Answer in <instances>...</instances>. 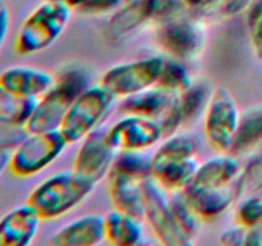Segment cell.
<instances>
[{
	"mask_svg": "<svg viewBox=\"0 0 262 246\" xmlns=\"http://www.w3.org/2000/svg\"><path fill=\"white\" fill-rule=\"evenodd\" d=\"M92 76L81 67H68L55 77L48 92L37 100L33 114L26 123L28 132L60 130L74 100L91 86Z\"/></svg>",
	"mask_w": 262,
	"mask_h": 246,
	"instance_id": "1",
	"label": "cell"
},
{
	"mask_svg": "<svg viewBox=\"0 0 262 246\" xmlns=\"http://www.w3.org/2000/svg\"><path fill=\"white\" fill-rule=\"evenodd\" d=\"M96 184L72 171L56 172L33 189L27 202L42 220H53L68 214L81 205Z\"/></svg>",
	"mask_w": 262,
	"mask_h": 246,
	"instance_id": "2",
	"label": "cell"
},
{
	"mask_svg": "<svg viewBox=\"0 0 262 246\" xmlns=\"http://www.w3.org/2000/svg\"><path fill=\"white\" fill-rule=\"evenodd\" d=\"M71 18V7L60 2L45 0L22 23L15 40V49L22 55L46 50L63 35Z\"/></svg>",
	"mask_w": 262,
	"mask_h": 246,
	"instance_id": "3",
	"label": "cell"
},
{
	"mask_svg": "<svg viewBox=\"0 0 262 246\" xmlns=\"http://www.w3.org/2000/svg\"><path fill=\"white\" fill-rule=\"evenodd\" d=\"M118 97L104 85L87 87L72 104L60 131L69 144L81 142L87 135L101 127L114 110Z\"/></svg>",
	"mask_w": 262,
	"mask_h": 246,
	"instance_id": "4",
	"label": "cell"
},
{
	"mask_svg": "<svg viewBox=\"0 0 262 246\" xmlns=\"http://www.w3.org/2000/svg\"><path fill=\"white\" fill-rule=\"evenodd\" d=\"M69 142L60 130L30 132L12 151L9 168L17 177L27 178L45 171L61 154Z\"/></svg>",
	"mask_w": 262,
	"mask_h": 246,
	"instance_id": "5",
	"label": "cell"
},
{
	"mask_svg": "<svg viewBox=\"0 0 262 246\" xmlns=\"http://www.w3.org/2000/svg\"><path fill=\"white\" fill-rule=\"evenodd\" d=\"M239 119L241 110L232 92L224 86L214 89L204 114V131L215 153H230Z\"/></svg>",
	"mask_w": 262,
	"mask_h": 246,
	"instance_id": "6",
	"label": "cell"
},
{
	"mask_svg": "<svg viewBox=\"0 0 262 246\" xmlns=\"http://www.w3.org/2000/svg\"><path fill=\"white\" fill-rule=\"evenodd\" d=\"M156 41L168 58L187 63L196 60L204 53L207 33L201 23L181 14L159 23Z\"/></svg>",
	"mask_w": 262,
	"mask_h": 246,
	"instance_id": "7",
	"label": "cell"
},
{
	"mask_svg": "<svg viewBox=\"0 0 262 246\" xmlns=\"http://www.w3.org/2000/svg\"><path fill=\"white\" fill-rule=\"evenodd\" d=\"M164 60V56L155 55L117 64L102 74L100 84L118 99H124L158 85Z\"/></svg>",
	"mask_w": 262,
	"mask_h": 246,
	"instance_id": "8",
	"label": "cell"
},
{
	"mask_svg": "<svg viewBox=\"0 0 262 246\" xmlns=\"http://www.w3.org/2000/svg\"><path fill=\"white\" fill-rule=\"evenodd\" d=\"M145 192V217L155 237L168 246H187L194 242L177 224L169 200V192L154 178L147 179Z\"/></svg>",
	"mask_w": 262,
	"mask_h": 246,
	"instance_id": "9",
	"label": "cell"
},
{
	"mask_svg": "<svg viewBox=\"0 0 262 246\" xmlns=\"http://www.w3.org/2000/svg\"><path fill=\"white\" fill-rule=\"evenodd\" d=\"M165 137L158 120L135 114H123L106 130L107 142L117 153L146 151Z\"/></svg>",
	"mask_w": 262,
	"mask_h": 246,
	"instance_id": "10",
	"label": "cell"
},
{
	"mask_svg": "<svg viewBox=\"0 0 262 246\" xmlns=\"http://www.w3.org/2000/svg\"><path fill=\"white\" fill-rule=\"evenodd\" d=\"M106 127L101 126L81 141L73 163V171L96 184L106 178L117 151L106 138Z\"/></svg>",
	"mask_w": 262,
	"mask_h": 246,
	"instance_id": "11",
	"label": "cell"
},
{
	"mask_svg": "<svg viewBox=\"0 0 262 246\" xmlns=\"http://www.w3.org/2000/svg\"><path fill=\"white\" fill-rule=\"evenodd\" d=\"M243 166L232 153H216L200 163L196 176L188 187L192 189H223L241 179ZM187 187V189H188Z\"/></svg>",
	"mask_w": 262,
	"mask_h": 246,
	"instance_id": "12",
	"label": "cell"
},
{
	"mask_svg": "<svg viewBox=\"0 0 262 246\" xmlns=\"http://www.w3.org/2000/svg\"><path fill=\"white\" fill-rule=\"evenodd\" d=\"M42 218L31 204L19 205L0 219V246H27L40 231Z\"/></svg>",
	"mask_w": 262,
	"mask_h": 246,
	"instance_id": "13",
	"label": "cell"
},
{
	"mask_svg": "<svg viewBox=\"0 0 262 246\" xmlns=\"http://www.w3.org/2000/svg\"><path fill=\"white\" fill-rule=\"evenodd\" d=\"M178 94L155 85L143 91L122 99L119 109L123 114H135L160 122L177 104Z\"/></svg>",
	"mask_w": 262,
	"mask_h": 246,
	"instance_id": "14",
	"label": "cell"
},
{
	"mask_svg": "<svg viewBox=\"0 0 262 246\" xmlns=\"http://www.w3.org/2000/svg\"><path fill=\"white\" fill-rule=\"evenodd\" d=\"M106 240L105 215L84 214L71 220L53 235L49 243L54 246H95Z\"/></svg>",
	"mask_w": 262,
	"mask_h": 246,
	"instance_id": "15",
	"label": "cell"
},
{
	"mask_svg": "<svg viewBox=\"0 0 262 246\" xmlns=\"http://www.w3.org/2000/svg\"><path fill=\"white\" fill-rule=\"evenodd\" d=\"M202 220H211L227 213L242 197L241 179L232 186L223 189H188L184 190Z\"/></svg>",
	"mask_w": 262,
	"mask_h": 246,
	"instance_id": "16",
	"label": "cell"
},
{
	"mask_svg": "<svg viewBox=\"0 0 262 246\" xmlns=\"http://www.w3.org/2000/svg\"><path fill=\"white\" fill-rule=\"evenodd\" d=\"M55 77L45 69L28 66H14L0 74V85L15 94L40 99L50 90Z\"/></svg>",
	"mask_w": 262,
	"mask_h": 246,
	"instance_id": "17",
	"label": "cell"
},
{
	"mask_svg": "<svg viewBox=\"0 0 262 246\" xmlns=\"http://www.w3.org/2000/svg\"><path fill=\"white\" fill-rule=\"evenodd\" d=\"M109 196L114 209L143 219L145 217V182L123 174H107Z\"/></svg>",
	"mask_w": 262,
	"mask_h": 246,
	"instance_id": "18",
	"label": "cell"
},
{
	"mask_svg": "<svg viewBox=\"0 0 262 246\" xmlns=\"http://www.w3.org/2000/svg\"><path fill=\"white\" fill-rule=\"evenodd\" d=\"M199 166L196 156L152 163V178L168 192L184 191L193 181Z\"/></svg>",
	"mask_w": 262,
	"mask_h": 246,
	"instance_id": "19",
	"label": "cell"
},
{
	"mask_svg": "<svg viewBox=\"0 0 262 246\" xmlns=\"http://www.w3.org/2000/svg\"><path fill=\"white\" fill-rule=\"evenodd\" d=\"M106 241L115 246L140 245L145 237L142 219L114 209L105 215Z\"/></svg>",
	"mask_w": 262,
	"mask_h": 246,
	"instance_id": "20",
	"label": "cell"
},
{
	"mask_svg": "<svg viewBox=\"0 0 262 246\" xmlns=\"http://www.w3.org/2000/svg\"><path fill=\"white\" fill-rule=\"evenodd\" d=\"M262 146V104L241 112L237 133L230 153L235 156L250 155Z\"/></svg>",
	"mask_w": 262,
	"mask_h": 246,
	"instance_id": "21",
	"label": "cell"
},
{
	"mask_svg": "<svg viewBox=\"0 0 262 246\" xmlns=\"http://www.w3.org/2000/svg\"><path fill=\"white\" fill-rule=\"evenodd\" d=\"M214 87L207 79H193L184 91L178 94V107L183 126L191 125L204 117Z\"/></svg>",
	"mask_w": 262,
	"mask_h": 246,
	"instance_id": "22",
	"label": "cell"
},
{
	"mask_svg": "<svg viewBox=\"0 0 262 246\" xmlns=\"http://www.w3.org/2000/svg\"><path fill=\"white\" fill-rule=\"evenodd\" d=\"M147 5L145 0H130L113 13L109 20V31L114 37H127L150 23Z\"/></svg>",
	"mask_w": 262,
	"mask_h": 246,
	"instance_id": "23",
	"label": "cell"
},
{
	"mask_svg": "<svg viewBox=\"0 0 262 246\" xmlns=\"http://www.w3.org/2000/svg\"><path fill=\"white\" fill-rule=\"evenodd\" d=\"M165 140L158 146L155 153L151 155L152 163H160L176 159L194 158L199 151V144L196 138L189 133L176 132L164 137Z\"/></svg>",
	"mask_w": 262,
	"mask_h": 246,
	"instance_id": "24",
	"label": "cell"
},
{
	"mask_svg": "<svg viewBox=\"0 0 262 246\" xmlns=\"http://www.w3.org/2000/svg\"><path fill=\"white\" fill-rule=\"evenodd\" d=\"M37 100L15 94L0 85V117L26 125L33 114Z\"/></svg>",
	"mask_w": 262,
	"mask_h": 246,
	"instance_id": "25",
	"label": "cell"
},
{
	"mask_svg": "<svg viewBox=\"0 0 262 246\" xmlns=\"http://www.w3.org/2000/svg\"><path fill=\"white\" fill-rule=\"evenodd\" d=\"M169 200H170V207L177 224L188 237L193 240L200 232L202 218L197 214L184 191L170 192Z\"/></svg>",
	"mask_w": 262,
	"mask_h": 246,
	"instance_id": "26",
	"label": "cell"
},
{
	"mask_svg": "<svg viewBox=\"0 0 262 246\" xmlns=\"http://www.w3.org/2000/svg\"><path fill=\"white\" fill-rule=\"evenodd\" d=\"M189 68L186 61L174 58H165L158 85L176 94H181L193 82Z\"/></svg>",
	"mask_w": 262,
	"mask_h": 246,
	"instance_id": "27",
	"label": "cell"
},
{
	"mask_svg": "<svg viewBox=\"0 0 262 246\" xmlns=\"http://www.w3.org/2000/svg\"><path fill=\"white\" fill-rule=\"evenodd\" d=\"M241 191L242 197L262 191V146L253 151L248 163L243 166L241 173Z\"/></svg>",
	"mask_w": 262,
	"mask_h": 246,
	"instance_id": "28",
	"label": "cell"
},
{
	"mask_svg": "<svg viewBox=\"0 0 262 246\" xmlns=\"http://www.w3.org/2000/svg\"><path fill=\"white\" fill-rule=\"evenodd\" d=\"M235 219L247 228L262 225V191L241 197L235 208Z\"/></svg>",
	"mask_w": 262,
	"mask_h": 246,
	"instance_id": "29",
	"label": "cell"
},
{
	"mask_svg": "<svg viewBox=\"0 0 262 246\" xmlns=\"http://www.w3.org/2000/svg\"><path fill=\"white\" fill-rule=\"evenodd\" d=\"M246 23L253 51L262 59V0H253L246 10Z\"/></svg>",
	"mask_w": 262,
	"mask_h": 246,
	"instance_id": "30",
	"label": "cell"
},
{
	"mask_svg": "<svg viewBox=\"0 0 262 246\" xmlns=\"http://www.w3.org/2000/svg\"><path fill=\"white\" fill-rule=\"evenodd\" d=\"M151 22L161 23L182 14L186 8L183 0H145Z\"/></svg>",
	"mask_w": 262,
	"mask_h": 246,
	"instance_id": "31",
	"label": "cell"
},
{
	"mask_svg": "<svg viewBox=\"0 0 262 246\" xmlns=\"http://www.w3.org/2000/svg\"><path fill=\"white\" fill-rule=\"evenodd\" d=\"M26 125L0 117V149L13 151L28 136Z\"/></svg>",
	"mask_w": 262,
	"mask_h": 246,
	"instance_id": "32",
	"label": "cell"
},
{
	"mask_svg": "<svg viewBox=\"0 0 262 246\" xmlns=\"http://www.w3.org/2000/svg\"><path fill=\"white\" fill-rule=\"evenodd\" d=\"M124 0H89L84 3L79 12L84 14L99 15V14H107V13H115L123 5Z\"/></svg>",
	"mask_w": 262,
	"mask_h": 246,
	"instance_id": "33",
	"label": "cell"
},
{
	"mask_svg": "<svg viewBox=\"0 0 262 246\" xmlns=\"http://www.w3.org/2000/svg\"><path fill=\"white\" fill-rule=\"evenodd\" d=\"M247 231L248 228L245 227L241 223H235V224L230 225V227L225 228L222 233H220V242L224 243L227 246H242L246 245V240H247Z\"/></svg>",
	"mask_w": 262,
	"mask_h": 246,
	"instance_id": "34",
	"label": "cell"
},
{
	"mask_svg": "<svg viewBox=\"0 0 262 246\" xmlns=\"http://www.w3.org/2000/svg\"><path fill=\"white\" fill-rule=\"evenodd\" d=\"M253 0H222L220 12L224 17H234L246 12L252 4Z\"/></svg>",
	"mask_w": 262,
	"mask_h": 246,
	"instance_id": "35",
	"label": "cell"
},
{
	"mask_svg": "<svg viewBox=\"0 0 262 246\" xmlns=\"http://www.w3.org/2000/svg\"><path fill=\"white\" fill-rule=\"evenodd\" d=\"M10 27V12L7 3L4 0H0V50L7 40L8 32Z\"/></svg>",
	"mask_w": 262,
	"mask_h": 246,
	"instance_id": "36",
	"label": "cell"
},
{
	"mask_svg": "<svg viewBox=\"0 0 262 246\" xmlns=\"http://www.w3.org/2000/svg\"><path fill=\"white\" fill-rule=\"evenodd\" d=\"M187 8H191L194 10H205L220 4L222 0H183Z\"/></svg>",
	"mask_w": 262,
	"mask_h": 246,
	"instance_id": "37",
	"label": "cell"
},
{
	"mask_svg": "<svg viewBox=\"0 0 262 246\" xmlns=\"http://www.w3.org/2000/svg\"><path fill=\"white\" fill-rule=\"evenodd\" d=\"M10 156H12V151L2 150L0 149V174L5 171L7 167H9Z\"/></svg>",
	"mask_w": 262,
	"mask_h": 246,
	"instance_id": "38",
	"label": "cell"
},
{
	"mask_svg": "<svg viewBox=\"0 0 262 246\" xmlns=\"http://www.w3.org/2000/svg\"><path fill=\"white\" fill-rule=\"evenodd\" d=\"M53 2L63 3V4H66V5H68V7H71L72 9H73V8H77V9H79V8H81L82 5L84 4V3L89 2V0H53Z\"/></svg>",
	"mask_w": 262,
	"mask_h": 246,
	"instance_id": "39",
	"label": "cell"
}]
</instances>
